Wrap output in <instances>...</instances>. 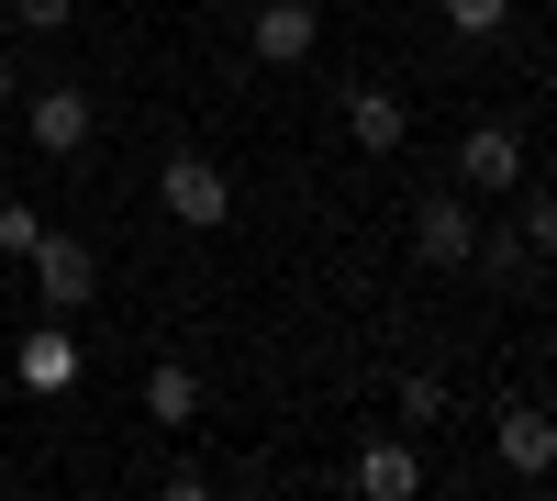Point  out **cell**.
<instances>
[{
  "label": "cell",
  "mask_w": 557,
  "mask_h": 501,
  "mask_svg": "<svg viewBox=\"0 0 557 501\" xmlns=\"http://www.w3.org/2000/svg\"><path fill=\"white\" fill-rule=\"evenodd\" d=\"M23 267H34V290H45V312H78L89 290H101V256H89L78 235H34V256H23Z\"/></svg>",
  "instance_id": "obj_5"
},
{
  "label": "cell",
  "mask_w": 557,
  "mask_h": 501,
  "mask_svg": "<svg viewBox=\"0 0 557 501\" xmlns=\"http://www.w3.org/2000/svg\"><path fill=\"white\" fill-rule=\"evenodd\" d=\"M435 12H446V34H469V45L513 34V0H435Z\"/></svg>",
  "instance_id": "obj_12"
},
{
  "label": "cell",
  "mask_w": 557,
  "mask_h": 501,
  "mask_svg": "<svg viewBox=\"0 0 557 501\" xmlns=\"http://www.w3.org/2000/svg\"><path fill=\"white\" fill-rule=\"evenodd\" d=\"M357 490H368V501H412V490H424V458H412L401 435L368 446V458H357Z\"/></svg>",
  "instance_id": "obj_11"
},
{
  "label": "cell",
  "mask_w": 557,
  "mask_h": 501,
  "mask_svg": "<svg viewBox=\"0 0 557 501\" xmlns=\"http://www.w3.org/2000/svg\"><path fill=\"white\" fill-rule=\"evenodd\" d=\"M469 267H491L502 290H513V279H535V256H524V235H513V223H502V235H480V256H469Z\"/></svg>",
  "instance_id": "obj_14"
},
{
  "label": "cell",
  "mask_w": 557,
  "mask_h": 501,
  "mask_svg": "<svg viewBox=\"0 0 557 501\" xmlns=\"http://www.w3.org/2000/svg\"><path fill=\"white\" fill-rule=\"evenodd\" d=\"M491 458L513 468V479H546V468H557V413H535V401H502V413H491Z\"/></svg>",
  "instance_id": "obj_6"
},
{
  "label": "cell",
  "mask_w": 557,
  "mask_h": 501,
  "mask_svg": "<svg viewBox=\"0 0 557 501\" xmlns=\"http://www.w3.org/2000/svg\"><path fill=\"white\" fill-rule=\"evenodd\" d=\"M513 235H524V256H535V267L557 256V190H524V212H513Z\"/></svg>",
  "instance_id": "obj_13"
},
{
  "label": "cell",
  "mask_w": 557,
  "mask_h": 501,
  "mask_svg": "<svg viewBox=\"0 0 557 501\" xmlns=\"http://www.w3.org/2000/svg\"><path fill=\"white\" fill-rule=\"evenodd\" d=\"M146 424H157V435L201 424V368H178V356H157V368H146Z\"/></svg>",
  "instance_id": "obj_10"
},
{
  "label": "cell",
  "mask_w": 557,
  "mask_h": 501,
  "mask_svg": "<svg viewBox=\"0 0 557 501\" xmlns=\"http://www.w3.org/2000/svg\"><path fill=\"white\" fill-rule=\"evenodd\" d=\"M457 190H524V134L513 123H469L457 134Z\"/></svg>",
  "instance_id": "obj_7"
},
{
  "label": "cell",
  "mask_w": 557,
  "mask_h": 501,
  "mask_svg": "<svg viewBox=\"0 0 557 501\" xmlns=\"http://www.w3.org/2000/svg\"><path fill=\"white\" fill-rule=\"evenodd\" d=\"M12 23H23V34H67L78 0H12Z\"/></svg>",
  "instance_id": "obj_17"
},
{
  "label": "cell",
  "mask_w": 557,
  "mask_h": 501,
  "mask_svg": "<svg viewBox=\"0 0 557 501\" xmlns=\"http://www.w3.org/2000/svg\"><path fill=\"white\" fill-rule=\"evenodd\" d=\"M157 212L190 223V235H223V223H235V178H223V156H201V146L157 156Z\"/></svg>",
  "instance_id": "obj_1"
},
{
  "label": "cell",
  "mask_w": 557,
  "mask_h": 501,
  "mask_svg": "<svg viewBox=\"0 0 557 501\" xmlns=\"http://www.w3.org/2000/svg\"><path fill=\"white\" fill-rule=\"evenodd\" d=\"M312 45H323L312 0H257V23H246V57L257 67H312Z\"/></svg>",
  "instance_id": "obj_4"
},
{
  "label": "cell",
  "mask_w": 557,
  "mask_h": 501,
  "mask_svg": "<svg viewBox=\"0 0 557 501\" xmlns=\"http://www.w3.org/2000/svg\"><path fill=\"white\" fill-rule=\"evenodd\" d=\"M412 256H424V267H469V256H480L469 190H424V201H412Z\"/></svg>",
  "instance_id": "obj_3"
},
{
  "label": "cell",
  "mask_w": 557,
  "mask_h": 501,
  "mask_svg": "<svg viewBox=\"0 0 557 501\" xmlns=\"http://www.w3.org/2000/svg\"><path fill=\"white\" fill-rule=\"evenodd\" d=\"M12 101H23V67H12V57H0V112H12Z\"/></svg>",
  "instance_id": "obj_18"
},
{
  "label": "cell",
  "mask_w": 557,
  "mask_h": 501,
  "mask_svg": "<svg viewBox=\"0 0 557 501\" xmlns=\"http://www.w3.org/2000/svg\"><path fill=\"white\" fill-rule=\"evenodd\" d=\"M401 134H412V101L380 89V78H357V89H346V146H357V156H401Z\"/></svg>",
  "instance_id": "obj_8"
},
{
  "label": "cell",
  "mask_w": 557,
  "mask_h": 501,
  "mask_svg": "<svg viewBox=\"0 0 557 501\" xmlns=\"http://www.w3.org/2000/svg\"><path fill=\"white\" fill-rule=\"evenodd\" d=\"M89 123H101V112H89V89H67V78H57V89H23V146H34V156L67 167V156L89 146Z\"/></svg>",
  "instance_id": "obj_2"
},
{
  "label": "cell",
  "mask_w": 557,
  "mask_h": 501,
  "mask_svg": "<svg viewBox=\"0 0 557 501\" xmlns=\"http://www.w3.org/2000/svg\"><path fill=\"white\" fill-rule=\"evenodd\" d=\"M401 424H446V379H435V368L401 379Z\"/></svg>",
  "instance_id": "obj_15"
},
{
  "label": "cell",
  "mask_w": 557,
  "mask_h": 501,
  "mask_svg": "<svg viewBox=\"0 0 557 501\" xmlns=\"http://www.w3.org/2000/svg\"><path fill=\"white\" fill-rule=\"evenodd\" d=\"M12 368H23V390H45V401H57V390H78L89 346L67 335V312H57V324H45V335H23V356H12Z\"/></svg>",
  "instance_id": "obj_9"
},
{
  "label": "cell",
  "mask_w": 557,
  "mask_h": 501,
  "mask_svg": "<svg viewBox=\"0 0 557 501\" xmlns=\"http://www.w3.org/2000/svg\"><path fill=\"white\" fill-rule=\"evenodd\" d=\"M34 235H45V212L34 201H0V256H34Z\"/></svg>",
  "instance_id": "obj_16"
}]
</instances>
